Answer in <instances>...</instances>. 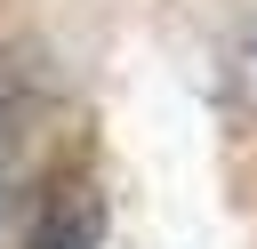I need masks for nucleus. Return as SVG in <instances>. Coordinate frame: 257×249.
<instances>
[{"mask_svg": "<svg viewBox=\"0 0 257 249\" xmlns=\"http://www.w3.org/2000/svg\"><path fill=\"white\" fill-rule=\"evenodd\" d=\"M96 241H104V193L72 169L48 185V201L32 217V249H96Z\"/></svg>", "mask_w": 257, "mask_h": 249, "instance_id": "1", "label": "nucleus"}, {"mask_svg": "<svg viewBox=\"0 0 257 249\" xmlns=\"http://www.w3.org/2000/svg\"><path fill=\"white\" fill-rule=\"evenodd\" d=\"M233 80H241V96H257V24H249L241 48H233Z\"/></svg>", "mask_w": 257, "mask_h": 249, "instance_id": "2", "label": "nucleus"}, {"mask_svg": "<svg viewBox=\"0 0 257 249\" xmlns=\"http://www.w3.org/2000/svg\"><path fill=\"white\" fill-rule=\"evenodd\" d=\"M0 209H8V120H0Z\"/></svg>", "mask_w": 257, "mask_h": 249, "instance_id": "3", "label": "nucleus"}]
</instances>
